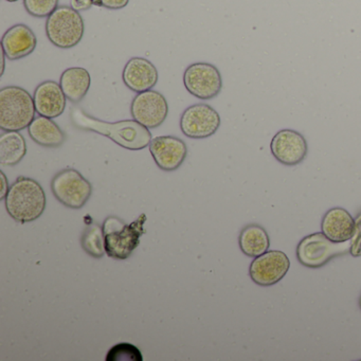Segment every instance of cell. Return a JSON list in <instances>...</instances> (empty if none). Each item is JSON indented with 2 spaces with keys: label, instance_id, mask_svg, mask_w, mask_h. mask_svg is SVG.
I'll return each instance as SVG.
<instances>
[{
  "label": "cell",
  "instance_id": "1",
  "mask_svg": "<svg viewBox=\"0 0 361 361\" xmlns=\"http://www.w3.org/2000/svg\"><path fill=\"white\" fill-rule=\"evenodd\" d=\"M71 120L80 130L103 135L130 151L145 149L152 141V134L149 128L136 120H122L115 123H109L92 117L80 109H73Z\"/></svg>",
  "mask_w": 361,
  "mask_h": 361
},
{
  "label": "cell",
  "instance_id": "2",
  "mask_svg": "<svg viewBox=\"0 0 361 361\" xmlns=\"http://www.w3.org/2000/svg\"><path fill=\"white\" fill-rule=\"evenodd\" d=\"M45 191L35 179L20 176L12 183L6 196L8 213L20 224L37 221L46 209Z\"/></svg>",
  "mask_w": 361,
  "mask_h": 361
},
{
  "label": "cell",
  "instance_id": "3",
  "mask_svg": "<svg viewBox=\"0 0 361 361\" xmlns=\"http://www.w3.org/2000/svg\"><path fill=\"white\" fill-rule=\"evenodd\" d=\"M145 221V213L128 225L119 217H107L103 224L106 255L116 259H128L140 244L141 236L145 233L143 228Z\"/></svg>",
  "mask_w": 361,
  "mask_h": 361
},
{
  "label": "cell",
  "instance_id": "4",
  "mask_svg": "<svg viewBox=\"0 0 361 361\" xmlns=\"http://www.w3.org/2000/svg\"><path fill=\"white\" fill-rule=\"evenodd\" d=\"M35 99L24 88L6 86L0 90V128L20 132L35 119Z\"/></svg>",
  "mask_w": 361,
  "mask_h": 361
},
{
  "label": "cell",
  "instance_id": "5",
  "mask_svg": "<svg viewBox=\"0 0 361 361\" xmlns=\"http://www.w3.org/2000/svg\"><path fill=\"white\" fill-rule=\"evenodd\" d=\"M46 35L56 47L69 49L79 45L85 33V23L80 12L60 6L46 20Z\"/></svg>",
  "mask_w": 361,
  "mask_h": 361
},
{
  "label": "cell",
  "instance_id": "6",
  "mask_svg": "<svg viewBox=\"0 0 361 361\" xmlns=\"http://www.w3.org/2000/svg\"><path fill=\"white\" fill-rule=\"evenodd\" d=\"M54 197L67 208H83L92 194V185L79 171L64 169L51 180Z\"/></svg>",
  "mask_w": 361,
  "mask_h": 361
},
{
  "label": "cell",
  "instance_id": "7",
  "mask_svg": "<svg viewBox=\"0 0 361 361\" xmlns=\"http://www.w3.org/2000/svg\"><path fill=\"white\" fill-rule=\"evenodd\" d=\"M350 248V240L335 243L322 232L305 236L297 247L298 261L310 268L322 267L333 257L343 255Z\"/></svg>",
  "mask_w": 361,
  "mask_h": 361
},
{
  "label": "cell",
  "instance_id": "8",
  "mask_svg": "<svg viewBox=\"0 0 361 361\" xmlns=\"http://www.w3.org/2000/svg\"><path fill=\"white\" fill-rule=\"evenodd\" d=\"M185 90L200 100H211L221 94L223 79L214 65L198 62L190 65L183 73Z\"/></svg>",
  "mask_w": 361,
  "mask_h": 361
},
{
  "label": "cell",
  "instance_id": "9",
  "mask_svg": "<svg viewBox=\"0 0 361 361\" xmlns=\"http://www.w3.org/2000/svg\"><path fill=\"white\" fill-rule=\"evenodd\" d=\"M221 126V116L212 106L197 103L188 107L180 118V130L191 139H204L213 136Z\"/></svg>",
  "mask_w": 361,
  "mask_h": 361
},
{
  "label": "cell",
  "instance_id": "10",
  "mask_svg": "<svg viewBox=\"0 0 361 361\" xmlns=\"http://www.w3.org/2000/svg\"><path fill=\"white\" fill-rule=\"evenodd\" d=\"M133 119L149 130L159 128L169 115V104L164 94L151 90L140 92L130 104Z\"/></svg>",
  "mask_w": 361,
  "mask_h": 361
},
{
  "label": "cell",
  "instance_id": "11",
  "mask_svg": "<svg viewBox=\"0 0 361 361\" xmlns=\"http://www.w3.org/2000/svg\"><path fill=\"white\" fill-rule=\"evenodd\" d=\"M290 268L286 253L280 250H268L255 257L249 267V276L259 286H272L280 282Z\"/></svg>",
  "mask_w": 361,
  "mask_h": 361
},
{
  "label": "cell",
  "instance_id": "12",
  "mask_svg": "<svg viewBox=\"0 0 361 361\" xmlns=\"http://www.w3.org/2000/svg\"><path fill=\"white\" fill-rule=\"evenodd\" d=\"M272 156L284 166H293L301 164L308 153L307 141L297 130H281L270 142Z\"/></svg>",
  "mask_w": 361,
  "mask_h": 361
},
{
  "label": "cell",
  "instance_id": "13",
  "mask_svg": "<svg viewBox=\"0 0 361 361\" xmlns=\"http://www.w3.org/2000/svg\"><path fill=\"white\" fill-rule=\"evenodd\" d=\"M149 147L158 168L166 172L177 170L188 156L185 141L175 136L156 137L152 139Z\"/></svg>",
  "mask_w": 361,
  "mask_h": 361
},
{
  "label": "cell",
  "instance_id": "14",
  "mask_svg": "<svg viewBox=\"0 0 361 361\" xmlns=\"http://www.w3.org/2000/svg\"><path fill=\"white\" fill-rule=\"evenodd\" d=\"M157 68L145 58H133L126 63L122 80L126 87L140 94L153 90L158 82Z\"/></svg>",
  "mask_w": 361,
  "mask_h": 361
},
{
  "label": "cell",
  "instance_id": "15",
  "mask_svg": "<svg viewBox=\"0 0 361 361\" xmlns=\"http://www.w3.org/2000/svg\"><path fill=\"white\" fill-rule=\"evenodd\" d=\"M37 45V35L24 24L16 25L6 31L1 39V49L10 61L30 56Z\"/></svg>",
  "mask_w": 361,
  "mask_h": 361
},
{
  "label": "cell",
  "instance_id": "16",
  "mask_svg": "<svg viewBox=\"0 0 361 361\" xmlns=\"http://www.w3.org/2000/svg\"><path fill=\"white\" fill-rule=\"evenodd\" d=\"M37 113L43 117H60L66 109L67 97L60 84L54 81H45L39 84L33 94Z\"/></svg>",
  "mask_w": 361,
  "mask_h": 361
},
{
  "label": "cell",
  "instance_id": "17",
  "mask_svg": "<svg viewBox=\"0 0 361 361\" xmlns=\"http://www.w3.org/2000/svg\"><path fill=\"white\" fill-rule=\"evenodd\" d=\"M356 229L354 217L343 208H333L327 211L321 221V232L335 243L352 240Z\"/></svg>",
  "mask_w": 361,
  "mask_h": 361
},
{
  "label": "cell",
  "instance_id": "18",
  "mask_svg": "<svg viewBox=\"0 0 361 361\" xmlns=\"http://www.w3.org/2000/svg\"><path fill=\"white\" fill-rule=\"evenodd\" d=\"M92 84V77L87 69L71 67L61 75L60 85L65 96L73 103H79L85 98Z\"/></svg>",
  "mask_w": 361,
  "mask_h": 361
},
{
  "label": "cell",
  "instance_id": "19",
  "mask_svg": "<svg viewBox=\"0 0 361 361\" xmlns=\"http://www.w3.org/2000/svg\"><path fill=\"white\" fill-rule=\"evenodd\" d=\"M28 132L35 142L45 147H60L66 138L62 128L54 120L43 116L33 120Z\"/></svg>",
  "mask_w": 361,
  "mask_h": 361
},
{
  "label": "cell",
  "instance_id": "20",
  "mask_svg": "<svg viewBox=\"0 0 361 361\" xmlns=\"http://www.w3.org/2000/svg\"><path fill=\"white\" fill-rule=\"evenodd\" d=\"M238 244L245 255L257 257L269 249V235L261 226L249 225L240 231Z\"/></svg>",
  "mask_w": 361,
  "mask_h": 361
},
{
  "label": "cell",
  "instance_id": "21",
  "mask_svg": "<svg viewBox=\"0 0 361 361\" xmlns=\"http://www.w3.org/2000/svg\"><path fill=\"white\" fill-rule=\"evenodd\" d=\"M27 154V143L20 132L11 130L0 136V164L13 166L20 164Z\"/></svg>",
  "mask_w": 361,
  "mask_h": 361
},
{
  "label": "cell",
  "instance_id": "22",
  "mask_svg": "<svg viewBox=\"0 0 361 361\" xmlns=\"http://www.w3.org/2000/svg\"><path fill=\"white\" fill-rule=\"evenodd\" d=\"M81 245L83 250L90 257L96 259L104 257L106 251L103 227L99 224L90 223L82 234Z\"/></svg>",
  "mask_w": 361,
  "mask_h": 361
},
{
  "label": "cell",
  "instance_id": "23",
  "mask_svg": "<svg viewBox=\"0 0 361 361\" xmlns=\"http://www.w3.org/2000/svg\"><path fill=\"white\" fill-rule=\"evenodd\" d=\"M106 361H143L142 353L134 344L122 342L107 352Z\"/></svg>",
  "mask_w": 361,
  "mask_h": 361
},
{
  "label": "cell",
  "instance_id": "24",
  "mask_svg": "<svg viewBox=\"0 0 361 361\" xmlns=\"http://www.w3.org/2000/svg\"><path fill=\"white\" fill-rule=\"evenodd\" d=\"M60 0H24L26 11L35 18H43L51 16L59 8Z\"/></svg>",
  "mask_w": 361,
  "mask_h": 361
},
{
  "label": "cell",
  "instance_id": "25",
  "mask_svg": "<svg viewBox=\"0 0 361 361\" xmlns=\"http://www.w3.org/2000/svg\"><path fill=\"white\" fill-rule=\"evenodd\" d=\"M350 253L355 257L361 255V215L356 221V229L350 240Z\"/></svg>",
  "mask_w": 361,
  "mask_h": 361
},
{
  "label": "cell",
  "instance_id": "26",
  "mask_svg": "<svg viewBox=\"0 0 361 361\" xmlns=\"http://www.w3.org/2000/svg\"><path fill=\"white\" fill-rule=\"evenodd\" d=\"M130 0H101L102 7L109 10H120L126 8Z\"/></svg>",
  "mask_w": 361,
  "mask_h": 361
},
{
  "label": "cell",
  "instance_id": "27",
  "mask_svg": "<svg viewBox=\"0 0 361 361\" xmlns=\"http://www.w3.org/2000/svg\"><path fill=\"white\" fill-rule=\"evenodd\" d=\"M92 6V0H71V7L78 12L87 11Z\"/></svg>",
  "mask_w": 361,
  "mask_h": 361
},
{
  "label": "cell",
  "instance_id": "28",
  "mask_svg": "<svg viewBox=\"0 0 361 361\" xmlns=\"http://www.w3.org/2000/svg\"><path fill=\"white\" fill-rule=\"evenodd\" d=\"M1 175V193H0V200H5L6 196H7L8 192H9V183H8L7 177H6L5 173L1 171L0 173Z\"/></svg>",
  "mask_w": 361,
  "mask_h": 361
},
{
  "label": "cell",
  "instance_id": "29",
  "mask_svg": "<svg viewBox=\"0 0 361 361\" xmlns=\"http://www.w3.org/2000/svg\"><path fill=\"white\" fill-rule=\"evenodd\" d=\"M1 56H3V60H1V64H3V67H1V73H0V75H4V73H5V65H6V54H4V51L1 52Z\"/></svg>",
  "mask_w": 361,
  "mask_h": 361
},
{
  "label": "cell",
  "instance_id": "30",
  "mask_svg": "<svg viewBox=\"0 0 361 361\" xmlns=\"http://www.w3.org/2000/svg\"><path fill=\"white\" fill-rule=\"evenodd\" d=\"M92 3H94V6H97V7H102L101 0H92Z\"/></svg>",
  "mask_w": 361,
  "mask_h": 361
},
{
  "label": "cell",
  "instance_id": "31",
  "mask_svg": "<svg viewBox=\"0 0 361 361\" xmlns=\"http://www.w3.org/2000/svg\"><path fill=\"white\" fill-rule=\"evenodd\" d=\"M7 1H9V3H16L18 0H7Z\"/></svg>",
  "mask_w": 361,
  "mask_h": 361
}]
</instances>
